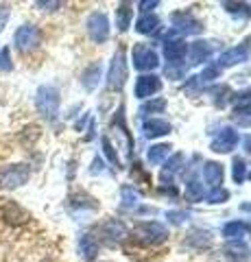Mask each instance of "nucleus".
<instances>
[{"label": "nucleus", "instance_id": "1", "mask_svg": "<svg viewBox=\"0 0 251 262\" xmlns=\"http://www.w3.org/2000/svg\"><path fill=\"white\" fill-rule=\"evenodd\" d=\"M59 90L55 85H39L35 94V107L39 112V116L46 120H55L59 114Z\"/></svg>", "mask_w": 251, "mask_h": 262}, {"label": "nucleus", "instance_id": "2", "mask_svg": "<svg viewBox=\"0 0 251 262\" xmlns=\"http://www.w3.org/2000/svg\"><path fill=\"white\" fill-rule=\"evenodd\" d=\"M133 234L138 241L149 245V247H157V245L168 241V227L157 223V221H142L133 227Z\"/></svg>", "mask_w": 251, "mask_h": 262}, {"label": "nucleus", "instance_id": "3", "mask_svg": "<svg viewBox=\"0 0 251 262\" xmlns=\"http://www.w3.org/2000/svg\"><path fill=\"white\" fill-rule=\"evenodd\" d=\"M31 177V168L29 164H11L0 170V188L3 190H15L29 182Z\"/></svg>", "mask_w": 251, "mask_h": 262}, {"label": "nucleus", "instance_id": "4", "mask_svg": "<svg viewBox=\"0 0 251 262\" xmlns=\"http://www.w3.org/2000/svg\"><path fill=\"white\" fill-rule=\"evenodd\" d=\"M186 53H188V44L184 39L175 37V33L171 31L164 37V57H166V68H181V63L186 59Z\"/></svg>", "mask_w": 251, "mask_h": 262}, {"label": "nucleus", "instance_id": "5", "mask_svg": "<svg viewBox=\"0 0 251 262\" xmlns=\"http://www.w3.org/2000/svg\"><path fill=\"white\" fill-rule=\"evenodd\" d=\"M39 42H42V33H39V29L35 27V24H31V22L18 27V31H15V35H13V44H15V48H18L20 53L35 51V48L39 46Z\"/></svg>", "mask_w": 251, "mask_h": 262}, {"label": "nucleus", "instance_id": "6", "mask_svg": "<svg viewBox=\"0 0 251 262\" xmlns=\"http://www.w3.org/2000/svg\"><path fill=\"white\" fill-rule=\"evenodd\" d=\"M131 61H133V68L140 70V72H149V70H155L159 66V55L153 46L149 44H135L133 51H131Z\"/></svg>", "mask_w": 251, "mask_h": 262}, {"label": "nucleus", "instance_id": "7", "mask_svg": "<svg viewBox=\"0 0 251 262\" xmlns=\"http://www.w3.org/2000/svg\"><path fill=\"white\" fill-rule=\"evenodd\" d=\"M171 24L175 35H199L203 31V22L194 18L190 11H175L171 15Z\"/></svg>", "mask_w": 251, "mask_h": 262}, {"label": "nucleus", "instance_id": "8", "mask_svg": "<svg viewBox=\"0 0 251 262\" xmlns=\"http://www.w3.org/2000/svg\"><path fill=\"white\" fill-rule=\"evenodd\" d=\"M85 29H87V35H90V39L94 44H103L109 39V20L103 11H92L87 15Z\"/></svg>", "mask_w": 251, "mask_h": 262}, {"label": "nucleus", "instance_id": "9", "mask_svg": "<svg viewBox=\"0 0 251 262\" xmlns=\"http://www.w3.org/2000/svg\"><path fill=\"white\" fill-rule=\"evenodd\" d=\"M127 59H125V53L118 51L114 57H111V63H109V70H107V88L109 90H123V85L127 83Z\"/></svg>", "mask_w": 251, "mask_h": 262}, {"label": "nucleus", "instance_id": "10", "mask_svg": "<svg viewBox=\"0 0 251 262\" xmlns=\"http://www.w3.org/2000/svg\"><path fill=\"white\" fill-rule=\"evenodd\" d=\"M249 57H251V39H245V42H240L238 46H234V48H230V51H225L223 55H218L216 66L221 70L223 68H232V66L245 63Z\"/></svg>", "mask_w": 251, "mask_h": 262}, {"label": "nucleus", "instance_id": "11", "mask_svg": "<svg viewBox=\"0 0 251 262\" xmlns=\"http://www.w3.org/2000/svg\"><path fill=\"white\" fill-rule=\"evenodd\" d=\"M238 140H240V136L234 127H221L214 134L210 149L214 153H230V151H234V146L238 144Z\"/></svg>", "mask_w": 251, "mask_h": 262}, {"label": "nucleus", "instance_id": "12", "mask_svg": "<svg viewBox=\"0 0 251 262\" xmlns=\"http://www.w3.org/2000/svg\"><path fill=\"white\" fill-rule=\"evenodd\" d=\"M162 90V81L157 75H142L135 79V98H140V101H144V98H151L153 94H157Z\"/></svg>", "mask_w": 251, "mask_h": 262}, {"label": "nucleus", "instance_id": "13", "mask_svg": "<svg viewBox=\"0 0 251 262\" xmlns=\"http://www.w3.org/2000/svg\"><path fill=\"white\" fill-rule=\"evenodd\" d=\"M101 232H103V238L111 245H118L127 238V225L120 219H107L101 225Z\"/></svg>", "mask_w": 251, "mask_h": 262}, {"label": "nucleus", "instance_id": "14", "mask_svg": "<svg viewBox=\"0 0 251 262\" xmlns=\"http://www.w3.org/2000/svg\"><path fill=\"white\" fill-rule=\"evenodd\" d=\"M212 53H214V44L212 42H203V39L192 42L188 46V59H190L192 66H199V63L208 61L210 57H212Z\"/></svg>", "mask_w": 251, "mask_h": 262}, {"label": "nucleus", "instance_id": "15", "mask_svg": "<svg viewBox=\"0 0 251 262\" xmlns=\"http://www.w3.org/2000/svg\"><path fill=\"white\" fill-rule=\"evenodd\" d=\"M142 134H144V138H149V140L168 136L171 134V122H166L164 118H149V120H144V125H142Z\"/></svg>", "mask_w": 251, "mask_h": 262}, {"label": "nucleus", "instance_id": "16", "mask_svg": "<svg viewBox=\"0 0 251 262\" xmlns=\"http://www.w3.org/2000/svg\"><path fill=\"white\" fill-rule=\"evenodd\" d=\"M212 241H214V238H212V234H210L208 229H192V232L186 236L184 245H188V247L201 251V249L212 247Z\"/></svg>", "mask_w": 251, "mask_h": 262}, {"label": "nucleus", "instance_id": "17", "mask_svg": "<svg viewBox=\"0 0 251 262\" xmlns=\"http://www.w3.org/2000/svg\"><path fill=\"white\" fill-rule=\"evenodd\" d=\"M101 77H103V66H101V61H96L83 70V75H81V85L92 92V90L99 88Z\"/></svg>", "mask_w": 251, "mask_h": 262}, {"label": "nucleus", "instance_id": "18", "mask_svg": "<svg viewBox=\"0 0 251 262\" xmlns=\"http://www.w3.org/2000/svg\"><path fill=\"white\" fill-rule=\"evenodd\" d=\"M223 177H225L223 164H218V162H206L203 164V179L212 188H221Z\"/></svg>", "mask_w": 251, "mask_h": 262}, {"label": "nucleus", "instance_id": "19", "mask_svg": "<svg viewBox=\"0 0 251 262\" xmlns=\"http://www.w3.org/2000/svg\"><path fill=\"white\" fill-rule=\"evenodd\" d=\"M79 253L83 260H94L96 253H99V241H96L90 232L79 236Z\"/></svg>", "mask_w": 251, "mask_h": 262}, {"label": "nucleus", "instance_id": "20", "mask_svg": "<svg viewBox=\"0 0 251 262\" xmlns=\"http://www.w3.org/2000/svg\"><path fill=\"white\" fill-rule=\"evenodd\" d=\"M181 164H184V153H175V155H171L166 162H164V168H162V182L164 184H171L173 182V177H175V173L181 168Z\"/></svg>", "mask_w": 251, "mask_h": 262}, {"label": "nucleus", "instance_id": "21", "mask_svg": "<svg viewBox=\"0 0 251 262\" xmlns=\"http://www.w3.org/2000/svg\"><path fill=\"white\" fill-rule=\"evenodd\" d=\"M247 232H249V227H247V223H242V221H230V223L223 227V236L232 243H240L247 236Z\"/></svg>", "mask_w": 251, "mask_h": 262}, {"label": "nucleus", "instance_id": "22", "mask_svg": "<svg viewBox=\"0 0 251 262\" xmlns=\"http://www.w3.org/2000/svg\"><path fill=\"white\" fill-rule=\"evenodd\" d=\"M131 20H133V9L129 3H120L116 7V29L120 33H125L129 27H131Z\"/></svg>", "mask_w": 251, "mask_h": 262}, {"label": "nucleus", "instance_id": "23", "mask_svg": "<svg viewBox=\"0 0 251 262\" xmlns=\"http://www.w3.org/2000/svg\"><path fill=\"white\" fill-rule=\"evenodd\" d=\"M3 216L9 221V223H13V225H20V223H24V221L29 219L27 212H24L18 203H13V201H7L3 206Z\"/></svg>", "mask_w": 251, "mask_h": 262}, {"label": "nucleus", "instance_id": "24", "mask_svg": "<svg viewBox=\"0 0 251 262\" xmlns=\"http://www.w3.org/2000/svg\"><path fill=\"white\" fill-rule=\"evenodd\" d=\"M157 27H159V18L155 13H144L135 22V31L142 33V35H151V33H155Z\"/></svg>", "mask_w": 251, "mask_h": 262}, {"label": "nucleus", "instance_id": "25", "mask_svg": "<svg viewBox=\"0 0 251 262\" xmlns=\"http://www.w3.org/2000/svg\"><path fill=\"white\" fill-rule=\"evenodd\" d=\"M99 208V203H96V199H92V196H87V194H72L70 196V210H75V212H85V210H96Z\"/></svg>", "mask_w": 251, "mask_h": 262}, {"label": "nucleus", "instance_id": "26", "mask_svg": "<svg viewBox=\"0 0 251 262\" xmlns=\"http://www.w3.org/2000/svg\"><path fill=\"white\" fill-rule=\"evenodd\" d=\"M249 247L245 243H230L227 247H225V256H227L232 262H245L249 258Z\"/></svg>", "mask_w": 251, "mask_h": 262}, {"label": "nucleus", "instance_id": "27", "mask_svg": "<svg viewBox=\"0 0 251 262\" xmlns=\"http://www.w3.org/2000/svg\"><path fill=\"white\" fill-rule=\"evenodd\" d=\"M186 194H188V199H192V201L203 199V184L199 182V177L194 173L186 177Z\"/></svg>", "mask_w": 251, "mask_h": 262}, {"label": "nucleus", "instance_id": "28", "mask_svg": "<svg viewBox=\"0 0 251 262\" xmlns=\"http://www.w3.org/2000/svg\"><path fill=\"white\" fill-rule=\"evenodd\" d=\"M171 149H173L171 144H153L151 149L147 151L149 164H153V166H155V164H162V162L168 158V155H171Z\"/></svg>", "mask_w": 251, "mask_h": 262}, {"label": "nucleus", "instance_id": "29", "mask_svg": "<svg viewBox=\"0 0 251 262\" xmlns=\"http://www.w3.org/2000/svg\"><path fill=\"white\" fill-rule=\"evenodd\" d=\"M120 199H123V208H135L140 201V192L131 184H125L120 186Z\"/></svg>", "mask_w": 251, "mask_h": 262}, {"label": "nucleus", "instance_id": "30", "mask_svg": "<svg viewBox=\"0 0 251 262\" xmlns=\"http://www.w3.org/2000/svg\"><path fill=\"white\" fill-rule=\"evenodd\" d=\"M223 9L240 20H247L251 15V5H247V3H223Z\"/></svg>", "mask_w": 251, "mask_h": 262}, {"label": "nucleus", "instance_id": "31", "mask_svg": "<svg viewBox=\"0 0 251 262\" xmlns=\"http://www.w3.org/2000/svg\"><path fill=\"white\" fill-rule=\"evenodd\" d=\"M234 120L238 122V127H251V103L236 105V110H234Z\"/></svg>", "mask_w": 251, "mask_h": 262}, {"label": "nucleus", "instance_id": "32", "mask_svg": "<svg viewBox=\"0 0 251 262\" xmlns=\"http://www.w3.org/2000/svg\"><path fill=\"white\" fill-rule=\"evenodd\" d=\"M232 179L236 184H242L247 179V164L242 158H234L232 162Z\"/></svg>", "mask_w": 251, "mask_h": 262}, {"label": "nucleus", "instance_id": "33", "mask_svg": "<svg viewBox=\"0 0 251 262\" xmlns=\"http://www.w3.org/2000/svg\"><path fill=\"white\" fill-rule=\"evenodd\" d=\"M166 107V101L164 98H153V101L149 103H144L142 107H140V114L142 116H151V114H162Z\"/></svg>", "mask_w": 251, "mask_h": 262}, {"label": "nucleus", "instance_id": "34", "mask_svg": "<svg viewBox=\"0 0 251 262\" xmlns=\"http://www.w3.org/2000/svg\"><path fill=\"white\" fill-rule=\"evenodd\" d=\"M197 79H199V83H210V81H214V79H221V68H218L216 63L206 66L203 72H201Z\"/></svg>", "mask_w": 251, "mask_h": 262}, {"label": "nucleus", "instance_id": "35", "mask_svg": "<svg viewBox=\"0 0 251 262\" xmlns=\"http://www.w3.org/2000/svg\"><path fill=\"white\" fill-rule=\"evenodd\" d=\"M203 199L208 203H225V201L230 199V192L225 190V188H212V192L203 194Z\"/></svg>", "mask_w": 251, "mask_h": 262}, {"label": "nucleus", "instance_id": "36", "mask_svg": "<svg viewBox=\"0 0 251 262\" xmlns=\"http://www.w3.org/2000/svg\"><path fill=\"white\" fill-rule=\"evenodd\" d=\"M101 144H103V153L107 155V160L111 162V164H116V166H120V160H118V153H116V149H114V144H111V140L107 136H103L101 138Z\"/></svg>", "mask_w": 251, "mask_h": 262}, {"label": "nucleus", "instance_id": "37", "mask_svg": "<svg viewBox=\"0 0 251 262\" xmlns=\"http://www.w3.org/2000/svg\"><path fill=\"white\" fill-rule=\"evenodd\" d=\"M166 219H168V223L171 225H181L186 219H188V212H184V210H171V212H166Z\"/></svg>", "mask_w": 251, "mask_h": 262}, {"label": "nucleus", "instance_id": "38", "mask_svg": "<svg viewBox=\"0 0 251 262\" xmlns=\"http://www.w3.org/2000/svg\"><path fill=\"white\" fill-rule=\"evenodd\" d=\"M13 68V63H11V51L9 48H0V70H5V72H9Z\"/></svg>", "mask_w": 251, "mask_h": 262}, {"label": "nucleus", "instance_id": "39", "mask_svg": "<svg viewBox=\"0 0 251 262\" xmlns=\"http://www.w3.org/2000/svg\"><path fill=\"white\" fill-rule=\"evenodd\" d=\"M9 15H11V7L9 5H0V31L7 27V22H9Z\"/></svg>", "mask_w": 251, "mask_h": 262}, {"label": "nucleus", "instance_id": "40", "mask_svg": "<svg viewBox=\"0 0 251 262\" xmlns=\"http://www.w3.org/2000/svg\"><path fill=\"white\" fill-rule=\"evenodd\" d=\"M234 103H236V105H247V103H251V90H242V92L234 94Z\"/></svg>", "mask_w": 251, "mask_h": 262}, {"label": "nucleus", "instance_id": "41", "mask_svg": "<svg viewBox=\"0 0 251 262\" xmlns=\"http://www.w3.org/2000/svg\"><path fill=\"white\" fill-rule=\"evenodd\" d=\"M90 173H92V175H99V173H105V162H103V158H94V160H92Z\"/></svg>", "mask_w": 251, "mask_h": 262}, {"label": "nucleus", "instance_id": "42", "mask_svg": "<svg viewBox=\"0 0 251 262\" xmlns=\"http://www.w3.org/2000/svg\"><path fill=\"white\" fill-rule=\"evenodd\" d=\"M37 9H44V11H55V9H59L61 3H44V0H39V3H35Z\"/></svg>", "mask_w": 251, "mask_h": 262}, {"label": "nucleus", "instance_id": "43", "mask_svg": "<svg viewBox=\"0 0 251 262\" xmlns=\"http://www.w3.org/2000/svg\"><path fill=\"white\" fill-rule=\"evenodd\" d=\"M159 3H157V0H151V3H149V0H144V3H140V5H138V7H140V9L144 11V13H149L151 9H155V7H157Z\"/></svg>", "mask_w": 251, "mask_h": 262}, {"label": "nucleus", "instance_id": "44", "mask_svg": "<svg viewBox=\"0 0 251 262\" xmlns=\"http://www.w3.org/2000/svg\"><path fill=\"white\" fill-rule=\"evenodd\" d=\"M242 146H245V151L251 153V136H247L245 140H242Z\"/></svg>", "mask_w": 251, "mask_h": 262}, {"label": "nucleus", "instance_id": "45", "mask_svg": "<svg viewBox=\"0 0 251 262\" xmlns=\"http://www.w3.org/2000/svg\"><path fill=\"white\" fill-rule=\"evenodd\" d=\"M240 210H242V212H251V203H242Z\"/></svg>", "mask_w": 251, "mask_h": 262}]
</instances>
